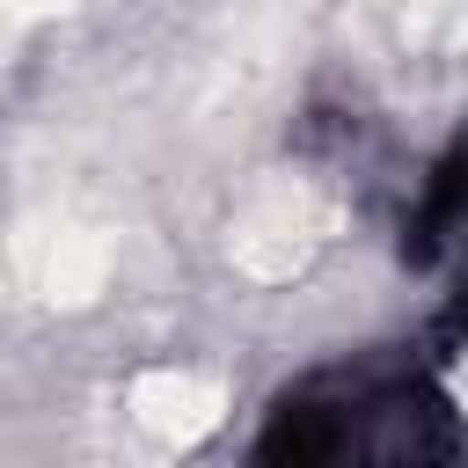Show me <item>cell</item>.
I'll use <instances>...</instances> for the list:
<instances>
[{
  "label": "cell",
  "mask_w": 468,
  "mask_h": 468,
  "mask_svg": "<svg viewBox=\"0 0 468 468\" xmlns=\"http://www.w3.org/2000/svg\"><path fill=\"white\" fill-rule=\"evenodd\" d=\"M249 468H468V424L417 358L322 366L263 410Z\"/></svg>",
  "instance_id": "1"
},
{
  "label": "cell",
  "mask_w": 468,
  "mask_h": 468,
  "mask_svg": "<svg viewBox=\"0 0 468 468\" xmlns=\"http://www.w3.org/2000/svg\"><path fill=\"white\" fill-rule=\"evenodd\" d=\"M468 241V124L431 154V168L417 176V197L402 212V256L410 263H439L446 249Z\"/></svg>",
  "instance_id": "2"
},
{
  "label": "cell",
  "mask_w": 468,
  "mask_h": 468,
  "mask_svg": "<svg viewBox=\"0 0 468 468\" xmlns=\"http://www.w3.org/2000/svg\"><path fill=\"white\" fill-rule=\"evenodd\" d=\"M439 336H453V344H468V278H461V292L446 300V314H439Z\"/></svg>",
  "instance_id": "3"
}]
</instances>
